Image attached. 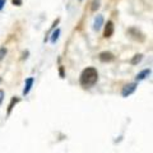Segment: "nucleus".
I'll return each mask as SVG.
<instances>
[{
	"mask_svg": "<svg viewBox=\"0 0 153 153\" xmlns=\"http://www.w3.org/2000/svg\"><path fill=\"white\" fill-rule=\"evenodd\" d=\"M0 82H1V78H0Z\"/></svg>",
	"mask_w": 153,
	"mask_h": 153,
	"instance_id": "nucleus-16",
	"label": "nucleus"
},
{
	"mask_svg": "<svg viewBox=\"0 0 153 153\" xmlns=\"http://www.w3.org/2000/svg\"><path fill=\"white\" fill-rule=\"evenodd\" d=\"M102 26H103V17L102 16H97L94 18V23H93L94 31H100Z\"/></svg>",
	"mask_w": 153,
	"mask_h": 153,
	"instance_id": "nucleus-6",
	"label": "nucleus"
},
{
	"mask_svg": "<svg viewBox=\"0 0 153 153\" xmlns=\"http://www.w3.org/2000/svg\"><path fill=\"white\" fill-rule=\"evenodd\" d=\"M142 59H143V55H142V54H138V55H135V56H134L133 59L130 60V63H131L133 65H137V64L140 63Z\"/></svg>",
	"mask_w": 153,
	"mask_h": 153,
	"instance_id": "nucleus-9",
	"label": "nucleus"
},
{
	"mask_svg": "<svg viewBox=\"0 0 153 153\" xmlns=\"http://www.w3.org/2000/svg\"><path fill=\"white\" fill-rule=\"evenodd\" d=\"M98 59L101 60L102 63H110V61H112L115 59V56L110 51H102L101 54L98 55Z\"/></svg>",
	"mask_w": 153,
	"mask_h": 153,
	"instance_id": "nucleus-3",
	"label": "nucleus"
},
{
	"mask_svg": "<svg viewBox=\"0 0 153 153\" xmlns=\"http://www.w3.org/2000/svg\"><path fill=\"white\" fill-rule=\"evenodd\" d=\"M7 52H8V50L5 49V47H1V49H0V61H1L4 57H5Z\"/></svg>",
	"mask_w": 153,
	"mask_h": 153,
	"instance_id": "nucleus-11",
	"label": "nucleus"
},
{
	"mask_svg": "<svg viewBox=\"0 0 153 153\" xmlns=\"http://www.w3.org/2000/svg\"><path fill=\"white\" fill-rule=\"evenodd\" d=\"M33 82H35V78H32V76H30V78L26 79V83H25V89H23V94L27 96L28 93L31 92V89L33 87Z\"/></svg>",
	"mask_w": 153,
	"mask_h": 153,
	"instance_id": "nucleus-4",
	"label": "nucleus"
},
{
	"mask_svg": "<svg viewBox=\"0 0 153 153\" xmlns=\"http://www.w3.org/2000/svg\"><path fill=\"white\" fill-rule=\"evenodd\" d=\"M98 80V71L93 66H88L85 68L82 74H80V78H79V83L83 85V87H92L97 83Z\"/></svg>",
	"mask_w": 153,
	"mask_h": 153,
	"instance_id": "nucleus-1",
	"label": "nucleus"
},
{
	"mask_svg": "<svg viewBox=\"0 0 153 153\" xmlns=\"http://www.w3.org/2000/svg\"><path fill=\"white\" fill-rule=\"evenodd\" d=\"M4 96H5V93H4V91L0 89V105H1V103H3V101H4Z\"/></svg>",
	"mask_w": 153,
	"mask_h": 153,
	"instance_id": "nucleus-13",
	"label": "nucleus"
},
{
	"mask_svg": "<svg viewBox=\"0 0 153 153\" xmlns=\"http://www.w3.org/2000/svg\"><path fill=\"white\" fill-rule=\"evenodd\" d=\"M19 101H21V100H19L18 97H17V98H16V97H14V98H12L10 103H9V107H8V115L12 112V110H13V107H14V105H17Z\"/></svg>",
	"mask_w": 153,
	"mask_h": 153,
	"instance_id": "nucleus-8",
	"label": "nucleus"
},
{
	"mask_svg": "<svg viewBox=\"0 0 153 153\" xmlns=\"http://www.w3.org/2000/svg\"><path fill=\"white\" fill-rule=\"evenodd\" d=\"M137 87H138L137 83L125 84V85L123 87V89H121V96H123V97H129V96L133 94V93L137 91Z\"/></svg>",
	"mask_w": 153,
	"mask_h": 153,
	"instance_id": "nucleus-2",
	"label": "nucleus"
},
{
	"mask_svg": "<svg viewBox=\"0 0 153 153\" xmlns=\"http://www.w3.org/2000/svg\"><path fill=\"white\" fill-rule=\"evenodd\" d=\"M151 74V69H144V70H142L139 74L137 75V82H140V80H144L148 75Z\"/></svg>",
	"mask_w": 153,
	"mask_h": 153,
	"instance_id": "nucleus-7",
	"label": "nucleus"
},
{
	"mask_svg": "<svg viewBox=\"0 0 153 153\" xmlns=\"http://www.w3.org/2000/svg\"><path fill=\"white\" fill-rule=\"evenodd\" d=\"M14 5H17V7H19V5H22V0H13L12 1Z\"/></svg>",
	"mask_w": 153,
	"mask_h": 153,
	"instance_id": "nucleus-14",
	"label": "nucleus"
},
{
	"mask_svg": "<svg viewBox=\"0 0 153 153\" xmlns=\"http://www.w3.org/2000/svg\"><path fill=\"white\" fill-rule=\"evenodd\" d=\"M59 36H60V30L57 28L56 31H54V33H52V36H51V44H55L57 41V38H59Z\"/></svg>",
	"mask_w": 153,
	"mask_h": 153,
	"instance_id": "nucleus-10",
	"label": "nucleus"
},
{
	"mask_svg": "<svg viewBox=\"0 0 153 153\" xmlns=\"http://www.w3.org/2000/svg\"><path fill=\"white\" fill-rule=\"evenodd\" d=\"M114 35V23L111 21L107 22V25L105 26V37L108 38Z\"/></svg>",
	"mask_w": 153,
	"mask_h": 153,
	"instance_id": "nucleus-5",
	"label": "nucleus"
},
{
	"mask_svg": "<svg viewBox=\"0 0 153 153\" xmlns=\"http://www.w3.org/2000/svg\"><path fill=\"white\" fill-rule=\"evenodd\" d=\"M5 3H7V0H0V10L4 8V5H5Z\"/></svg>",
	"mask_w": 153,
	"mask_h": 153,
	"instance_id": "nucleus-15",
	"label": "nucleus"
},
{
	"mask_svg": "<svg viewBox=\"0 0 153 153\" xmlns=\"http://www.w3.org/2000/svg\"><path fill=\"white\" fill-rule=\"evenodd\" d=\"M98 8H100V0H93V3H92V10L96 12Z\"/></svg>",
	"mask_w": 153,
	"mask_h": 153,
	"instance_id": "nucleus-12",
	"label": "nucleus"
}]
</instances>
